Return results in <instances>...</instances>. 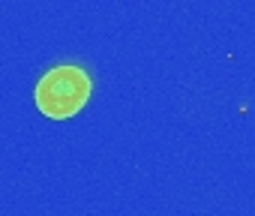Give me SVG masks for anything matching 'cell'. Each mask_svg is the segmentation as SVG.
<instances>
[{
    "label": "cell",
    "mask_w": 255,
    "mask_h": 216,
    "mask_svg": "<svg viewBox=\"0 0 255 216\" xmlns=\"http://www.w3.org/2000/svg\"><path fill=\"white\" fill-rule=\"evenodd\" d=\"M90 75L81 66H54L36 84V108L51 120H66L78 114L90 99Z\"/></svg>",
    "instance_id": "cell-1"
}]
</instances>
